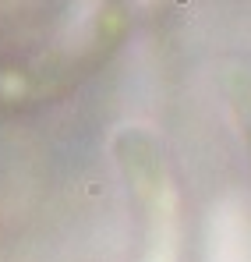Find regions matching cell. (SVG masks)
<instances>
[{"instance_id":"6da1fadb","label":"cell","mask_w":251,"mask_h":262,"mask_svg":"<svg viewBox=\"0 0 251 262\" xmlns=\"http://www.w3.org/2000/svg\"><path fill=\"white\" fill-rule=\"evenodd\" d=\"M237 106L244 114V128H248V138H251V78H244L241 89H237Z\"/></svg>"}]
</instances>
